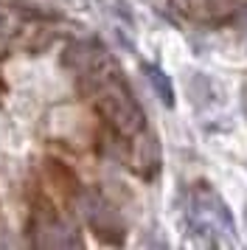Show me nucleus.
I'll return each instance as SVG.
<instances>
[{"mask_svg": "<svg viewBox=\"0 0 247 250\" xmlns=\"http://www.w3.org/2000/svg\"><path fill=\"white\" fill-rule=\"evenodd\" d=\"M99 96V107L104 110V115L112 121V126L121 132V135H135L146 126L144 110L138 107V102L132 99L129 87L121 82V76L115 73L112 79H107L104 84L96 87Z\"/></svg>", "mask_w": 247, "mask_h": 250, "instance_id": "nucleus-1", "label": "nucleus"}, {"mask_svg": "<svg viewBox=\"0 0 247 250\" xmlns=\"http://www.w3.org/2000/svg\"><path fill=\"white\" fill-rule=\"evenodd\" d=\"M191 208H194V216L200 219V225L219 228L222 233H230V236L236 233L230 208H227L222 197H219V194H213L211 188H208V191H197V194H194Z\"/></svg>", "mask_w": 247, "mask_h": 250, "instance_id": "nucleus-2", "label": "nucleus"}, {"mask_svg": "<svg viewBox=\"0 0 247 250\" xmlns=\"http://www.w3.org/2000/svg\"><path fill=\"white\" fill-rule=\"evenodd\" d=\"M79 208L84 219L90 222V228L99 233V236L107 239V233H115L121 239V225H118V216L112 211V205L107 200H101L96 191H82L79 194Z\"/></svg>", "mask_w": 247, "mask_h": 250, "instance_id": "nucleus-3", "label": "nucleus"}, {"mask_svg": "<svg viewBox=\"0 0 247 250\" xmlns=\"http://www.w3.org/2000/svg\"><path fill=\"white\" fill-rule=\"evenodd\" d=\"M132 163L135 171L141 177H155L157 169H160V144H157V135L149 132V129H141L135 132V146H132Z\"/></svg>", "mask_w": 247, "mask_h": 250, "instance_id": "nucleus-4", "label": "nucleus"}, {"mask_svg": "<svg viewBox=\"0 0 247 250\" xmlns=\"http://www.w3.org/2000/svg\"><path fill=\"white\" fill-rule=\"evenodd\" d=\"M101 57H104V51H101L93 40H76V42H70V45L65 48L62 65H65V68H73L76 73H84V70H90Z\"/></svg>", "mask_w": 247, "mask_h": 250, "instance_id": "nucleus-5", "label": "nucleus"}, {"mask_svg": "<svg viewBox=\"0 0 247 250\" xmlns=\"http://www.w3.org/2000/svg\"><path fill=\"white\" fill-rule=\"evenodd\" d=\"M141 68H144L146 82H149V84H152V90L157 93V99L166 104V107H174V84H171V79H168V76H166L160 68H157V65H149V62H144Z\"/></svg>", "mask_w": 247, "mask_h": 250, "instance_id": "nucleus-6", "label": "nucleus"}, {"mask_svg": "<svg viewBox=\"0 0 247 250\" xmlns=\"http://www.w3.org/2000/svg\"><path fill=\"white\" fill-rule=\"evenodd\" d=\"M110 12L118 14L124 23H132V20H135L132 12H129V6H126V0H110Z\"/></svg>", "mask_w": 247, "mask_h": 250, "instance_id": "nucleus-7", "label": "nucleus"}, {"mask_svg": "<svg viewBox=\"0 0 247 250\" xmlns=\"http://www.w3.org/2000/svg\"><path fill=\"white\" fill-rule=\"evenodd\" d=\"M9 25H11V20H9V14L0 9V42H6V34H9Z\"/></svg>", "mask_w": 247, "mask_h": 250, "instance_id": "nucleus-8", "label": "nucleus"}, {"mask_svg": "<svg viewBox=\"0 0 247 250\" xmlns=\"http://www.w3.org/2000/svg\"><path fill=\"white\" fill-rule=\"evenodd\" d=\"M115 40H118V42H121V45L124 48H126V51H132V40H129V37H126V34H124V31H121V28H115Z\"/></svg>", "mask_w": 247, "mask_h": 250, "instance_id": "nucleus-9", "label": "nucleus"}, {"mask_svg": "<svg viewBox=\"0 0 247 250\" xmlns=\"http://www.w3.org/2000/svg\"><path fill=\"white\" fill-rule=\"evenodd\" d=\"M236 23L245 25V28H247V3L242 6V9H239V14H236Z\"/></svg>", "mask_w": 247, "mask_h": 250, "instance_id": "nucleus-10", "label": "nucleus"}, {"mask_svg": "<svg viewBox=\"0 0 247 250\" xmlns=\"http://www.w3.org/2000/svg\"><path fill=\"white\" fill-rule=\"evenodd\" d=\"M245 222H247V208H245Z\"/></svg>", "mask_w": 247, "mask_h": 250, "instance_id": "nucleus-11", "label": "nucleus"}]
</instances>
